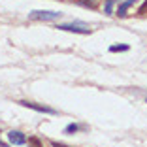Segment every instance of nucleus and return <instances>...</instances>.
<instances>
[{
    "label": "nucleus",
    "instance_id": "nucleus-4",
    "mask_svg": "<svg viewBox=\"0 0 147 147\" xmlns=\"http://www.w3.org/2000/svg\"><path fill=\"white\" fill-rule=\"evenodd\" d=\"M6 138H8L9 145H26L28 143V138H26L25 132H21V130H9V132H6Z\"/></svg>",
    "mask_w": 147,
    "mask_h": 147
},
{
    "label": "nucleus",
    "instance_id": "nucleus-9",
    "mask_svg": "<svg viewBox=\"0 0 147 147\" xmlns=\"http://www.w3.org/2000/svg\"><path fill=\"white\" fill-rule=\"evenodd\" d=\"M79 6H85V8H96V4H98V0H78Z\"/></svg>",
    "mask_w": 147,
    "mask_h": 147
},
{
    "label": "nucleus",
    "instance_id": "nucleus-3",
    "mask_svg": "<svg viewBox=\"0 0 147 147\" xmlns=\"http://www.w3.org/2000/svg\"><path fill=\"white\" fill-rule=\"evenodd\" d=\"M17 104H21L23 108H28V109H34L38 113H43V115H57V109L55 108H49V106H43V104H36V102H28V100H19Z\"/></svg>",
    "mask_w": 147,
    "mask_h": 147
},
{
    "label": "nucleus",
    "instance_id": "nucleus-5",
    "mask_svg": "<svg viewBox=\"0 0 147 147\" xmlns=\"http://www.w3.org/2000/svg\"><path fill=\"white\" fill-rule=\"evenodd\" d=\"M136 2H138V0H123V2H119L117 8H115V15L117 17H126L128 11H130V8H132Z\"/></svg>",
    "mask_w": 147,
    "mask_h": 147
},
{
    "label": "nucleus",
    "instance_id": "nucleus-13",
    "mask_svg": "<svg viewBox=\"0 0 147 147\" xmlns=\"http://www.w3.org/2000/svg\"><path fill=\"white\" fill-rule=\"evenodd\" d=\"M145 102H147V98H145Z\"/></svg>",
    "mask_w": 147,
    "mask_h": 147
},
{
    "label": "nucleus",
    "instance_id": "nucleus-7",
    "mask_svg": "<svg viewBox=\"0 0 147 147\" xmlns=\"http://www.w3.org/2000/svg\"><path fill=\"white\" fill-rule=\"evenodd\" d=\"M126 51H130L128 43H113V45H109V53H126Z\"/></svg>",
    "mask_w": 147,
    "mask_h": 147
},
{
    "label": "nucleus",
    "instance_id": "nucleus-12",
    "mask_svg": "<svg viewBox=\"0 0 147 147\" xmlns=\"http://www.w3.org/2000/svg\"><path fill=\"white\" fill-rule=\"evenodd\" d=\"M49 145H51V147H68V145H64V143H59V142H51Z\"/></svg>",
    "mask_w": 147,
    "mask_h": 147
},
{
    "label": "nucleus",
    "instance_id": "nucleus-11",
    "mask_svg": "<svg viewBox=\"0 0 147 147\" xmlns=\"http://www.w3.org/2000/svg\"><path fill=\"white\" fill-rule=\"evenodd\" d=\"M145 13H147V0L140 6V9H138V15H145Z\"/></svg>",
    "mask_w": 147,
    "mask_h": 147
},
{
    "label": "nucleus",
    "instance_id": "nucleus-1",
    "mask_svg": "<svg viewBox=\"0 0 147 147\" xmlns=\"http://www.w3.org/2000/svg\"><path fill=\"white\" fill-rule=\"evenodd\" d=\"M55 28L62 32H74V34H91L92 28L83 21H72V23H55Z\"/></svg>",
    "mask_w": 147,
    "mask_h": 147
},
{
    "label": "nucleus",
    "instance_id": "nucleus-8",
    "mask_svg": "<svg viewBox=\"0 0 147 147\" xmlns=\"http://www.w3.org/2000/svg\"><path fill=\"white\" fill-rule=\"evenodd\" d=\"M113 6H115V0H104V13L106 15H115Z\"/></svg>",
    "mask_w": 147,
    "mask_h": 147
},
{
    "label": "nucleus",
    "instance_id": "nucleus-10",
    "mask_svg": "<svg viewBox=\"0 0 147 147\" xmlns=\"http://www.w3.org/2000/svg\"><path fill=\"white\" fill-rule=\"evenodd\" d=\"M28 147H42V142L38 138H28Z\"/></svg>",
    "mask_w": 147,
    "mask_h": 147
},
{
    "label": "nucleus",
    "instance_id": "nucleus-2",
    "mask_svg": "<svg viewBox=\"0 0 147 147\" xmlns=\"http://www.w3.org/2000/svg\"><path fill=\"white\" fill-rule=\"evenodd\" d=\"M62 13L61 11H51V9H34L28 13L30 21H61Z\"/></svg>",
    "mask_w": 147,
    "mask_h": 147
},
{
    "label": "nucleus",
    "instance_id": "nucleus-6",
    "mask_svg": "<svg viewBox=\"0 0 147 147\" xmlns=\"http://www.w3.org/2000/svg\"><path fill=\"white\" fill-rule=\"evenodd\" d=\"M83 130H87L85 125H81V123H70V125L64 126V134H78V132H83Z\"/></svg>",
    "mask_w": 147,
    "mask_h": 147
}]
</instances>
